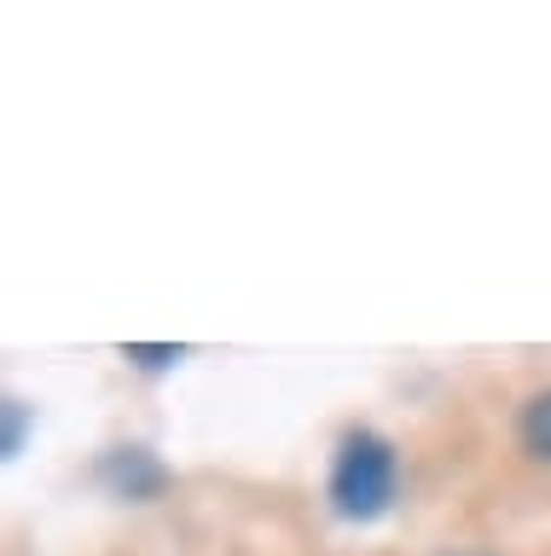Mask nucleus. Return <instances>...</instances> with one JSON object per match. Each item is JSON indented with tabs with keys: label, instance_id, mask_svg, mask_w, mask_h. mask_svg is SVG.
Returning a JSON list of instances; mask_svg holds the SVG:
<instances>
[{
	"label": "nucleus",
	"instance_id": "nucleus-4",
	"mask_svg": "<svg viewBox=\"0 0 551 556\" xmlns=\"http://www.w3.org/2000/svg\"><path fill=\"white\" fill-rule=\"evenodd\" d=\"M29 424H36V412H29L24 400H7V394H0V464H7L12 452L24 446V434H29Z\"/></svg>",
	"mask_w": 551,
	"mask_h": 556
},
{
	"label": "nucleus",
	"instance_id": "nucleus-3",
	"mask_svg": "<svg viewBox=\"0 0 551 556\" xmlns=\"http://www.w3.org/2000/svg\"><path fill=\"white\" fill-rule=\"evenodd\" d=\"M523 446L534 452V458L551 464V389H540L523 406Z\"/></svg>",
	"mask_w": 551,
	"mask_h": 556
},
{
	"label": "nucleus",
	"instance_id": "nucleus-1",
	"mask_svg": "<svg viewBox=\"0 0 551 556\" xmlns=\"http://www.w3.org/2000/svg\"><path fill=\"white\" fill-rule=\"evenodd\" d=\"M395 446L372 429H349L331 464V510L342 521H377L395 504Z\"/></svg>",
	"mask_w": 551,
	"mask_h": 556
},
{
	"label": "nucleus",
	"instance_id": "nucleus-5",
	"mask_svg": "<svg viewBox=\"0 0 551 556\" xmlns=\"http://www.w3.org/2000/svg\"><path fill=\"white\" fill-rule=\"evenodd\" d=\"M123 359H134V365H146V371H163V365H175V359H186V348H146V342H128L123 348Z\"/></svg>",
	"mask_w": 551,
	"mask_h": 556
},
{
	"label": "nucleus",
	"instance_id": "nucleus-2",
	"mask_svg": "<svg viewBox=\"0 0 551 556\" xmlns=\"http://www.w3.org/2000/svg\"><path fill=\"white\" fill-rule=\"evenodd\" d=\"M99 481H105L116 498H158L168 486V469L158 464L151 446H116L99 458Z\"/></svg>",
	"mask_w": 551,
	"mask_h": 556
}]
</instances>
